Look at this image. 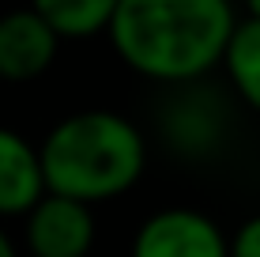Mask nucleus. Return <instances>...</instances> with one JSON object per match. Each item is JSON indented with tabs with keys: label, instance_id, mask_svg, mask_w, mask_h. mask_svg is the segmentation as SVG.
Masks as SVG:
<instances>
[{
	"label": "nucleus",
	"instance_id": "nucleus-1",
	"mask_svg": "<svg viewBox=\"0 0 260 257\" xmlns=\"http://www.w3.org/2000/svg\"><path fill=\"white\" fill-rule=\"evenodd\" d=\"M230 0H121L110 23L121 61L151 79H192L226 57Z\"/></svg>",
	"mask_w": 260,
	"mask_h": 257
},
{
	"label": "nucleus",
	"instance_id": "nucleus-2",
	"mask_svg": "<svg viewBox=\"0 0 260 257\" xmlns=\"http://www.w3.org/2000/svg\"><path fill=\"white\" fill-rule=\"evenodd\" d=\"M143 159L140 129L110 110L72 113L42 144L49 193L79 197L87 205L132 189L143 174Z\"/></svg>",
	"mask_w": 260,
	"mask_h": 257
},
{
	"label": "nucleus",
	"instance_id": "nucleus-3",
	"mask_svg": "<svg viewBox=\"0 0 260 257\" xmlns=\"http://www.w3.org/2000/svg\"><path fill=\"white\" fill-rule=\"evenodd\" d=\"M26 246L34 257H87L94 242V216L87 201L49 193L26 212Z\"/></svg>",
	"mask_w": 260,
	"mask_h": 257
},
{
	"label": "nucleus",
	"instance_id": "nucleus-4",
	"mask_svg": "<svg viewBox=\"0 0 260 257\" xmlns=\"http://www.w3.org/2000/svg\"><path fill=\"white\" fill-rule=\"evenodd\" d=\"M132 257H230V246L208 216L166 208L140 227Z\"/></svg>",
	"mask_w": 260,
	"mask_h": 257
},
{
	"label": "nucleus",
	"instance_id": "nucleus-5",
	"mask_svg": "<svg viewBox=\"0 0 260 257\" xmlns=\"http://www.w3.org/2000/svg\"><path fill=\"white\" fill-rule=\"evenodd\" d=\"M60 31L38 8H15L0 15V79L26 83L42 76L57 57Z\"/></svg>",
	"mask_w": 260,
	"mask_h": 257
},
{
	"label": "nucleus",
	"instance_id": "nucleus-6",
	"mask_svg": "<svg viewBox=\"0 0 260 257\" xmlns=\"http://www.w3.org/2000/svg\"><path fill=\"white\" fill-rule=\"evenodd\" d=\"M42 152L12 129H0V216H23L46 197Z\"/></svg>",
	"mask_w": 260,
	"mask_h": 257
},
{
	"label": "nucleus",
	"instance_id": "nucleus-7",
	"mask_svg": "<svg viewBox=\"0 0 260 257\" xmlns=\"http://www.w3.org/2000/svg\"><path fill=\"white\" fill-rule=\"evenodd\" d=\"M121 0H30L46 19L60 31V38H91L98 31H110L113 12Z\"/></svg>",
	"mask_w": 260,
	"mask_h": 257
},
{
	"label": "nucleus",
	"instance_id": "nucleus-8",
	"mask_svg": "<svg viewBox=\"0 0 260 257\" xmlns=\"http://www.w3.org/2000/svg\"><path fill=\"white\" fill-rule=\"evenodd\" d=\"M226 68H230V79L241 91L253 110H260V19L249 15L245 23L234 26V38L226 46Z\"/></svg>",
	"mask_w": 260,
	"mask_h": 257
},
{
	"label": "nucleus",
	"instance_id": "nucleus-9",
	"mask_svg": "<svg viewBox=\"0 0 260 257\" xmlns=\"http://www.w3.org/2000/svg\"><path fill=\"white\" fill-rule=\"evenodd\" d=\"M230 257H260V216L238 227L234 242H230Z\"/></svg>",
	"mask_w": 260,
	"mask_h": 257
},
{
	"label": "nucleus",
	"instance_id": "nucleus-10",
	"mask_svg": "<svg viewBox=\"0 0 260 257\" xmlns=\"http://www.w3.org/2000/svg\"><path fill=\"white\" fill-rule=\"evenodd\" d=\"M0 257H15V246H12V238L4 231H0Z\"/></svg>",
	"mask_w": 260,
	"mask_h": 257
},
{
	"label": "nucleus",
	"instance_id": "nucleus-11",
	"mask_svg": "<svg viewBox=\"0 0 260 257\" xmlns=\"http://www.w3.org/2000/svg\"><path fill=\"white\" fill-rule=\"evenodd\" d=\"M245 8H249V15H256V19H260V0H245Z\"/></svg>",
	"mask_w": 260,
	"mask_h": 257
}]
</instances>
